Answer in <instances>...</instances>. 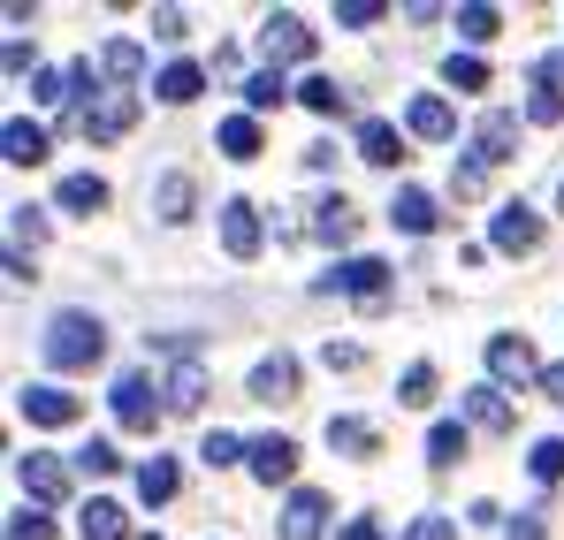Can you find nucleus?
<instances>
[{"instance_id":"nucleus-1","label":"nucleus","mask_w":564,"mask_h":540,"mask_svg":"<svg viewBox=\"0 0 564 540\" xmlns=\"http://www.w3.org/2000/svg\"><path fill=\"white\" fill-rule=\"evenodd\" d=\"M39 351H46L54 373H93L107 359V328H99L93 312H54L46 335H39Z\"/></svg>"},{"instance_id":"nucleus-2","label":"nucleus","mask_w":564,"mask_h":540,"mask_svg":"<svg viewBox=\"0 0 564 540\" xmlns=\"http://www.w3.org/2000/svg\"><path fill=\"white\" fill-rule=\"evenodd\" d=\"M161 411H169V396H161L145 373H122V381H115V427L153 434V427H161Z\"/></svg>"},{"instance_id":"nucleus-3","label":"nucleus","mask_w":564,"mask_h":540,"mask_svg":"<svg viewBox=\"0 0 564 540\" xmlns=\"http://www.w3.org/2000/svg\"><path fill=\"white\" fill-rule=\"evenodd\" d=\"M15 411H23L31 427H77V419H85V404H77L69 388H54V381H23V388H15Z\"/></svg>"},{"instance_id":"nucleus-4","label":"nucleus","mask_w":564,"mask_h":540,"mask_svg":"<svg viewBox=\"0 0 564 540\" xmlns=\"http://www.w3.org/2000/svg\"><path fill=\"white\" fill-rule=\"evenodd\" d=\"M130 130H138V91H107V99L85 107V137H93V145H115V137H130Z\"/></svg>"},{"instance_id":"nucleus-5","label":"nucleus","mask_w":564,"mask_h":540,"mask_svg":"<svg viewBox=\"0 0 564 540\" xmlns=\"http://www.w3.org/2000/svg\"><path fill=\"white\" fill-rule=\"evenodd\" d=\"M488 244H496V252H534V244H542V213H534L527 198L496 206V221H488Z\"/></svg>"},{"instance_id":"nucleus-6","label":"nucleus","mask_w":564,"mask_h":540,"mask_svg":"<svg viewBox=\"0 0 564 540\" xmlns=\"http://www.w3.org/2000/svg\"><path fill=\"white\" fill-rule=\"evenodd\" d=\"M260 46H268V62H313V31H305V15H290V8H275L268 23H260Z\"/></svg>"},{"instance_id":"nucleus-7","label":"nucleus","mask_w":564,"mask_h":540,"mask_svg":"<svg viewBox=\"0 0 564 540\" xmlns=\"http://www.w3.org/2000/svg\"><path fill=\"white\" fill-rule=\"evenodd\" d=\"M15 480H23V495H31V503H62V495H69V464H62V456H46V450L15 456Z\"/></svg>"},{"instance_id":"nucleus-8","label":"nucleus","mask_w":564,"mask_h":540,"mask_svg":"<svg viewBox=\"0 0 564 540\" xmlns=\"http://www.w3.org/2000/svg\"><path fill=\"white\" fill-rule=\"evenodd\" d=\"M321 289H344V297H367V305H381V297H389V267H381V260H344V267L321 274Z\"/></svg>"},{"instance_id":"nucleus-9","label":"nucleus","mask_w":564,"mask_h":540,"mask_svg":"<svg viewBox=\"0 0 564 540\" xmlns=\"http://www.w3.org/2000/svg\"><path fill=\"white\" fill-rule=\"evenodd\" d=\"M245 464H252L260 487H282V480L297 472V442H290V434H260V442L245 450Z\"/></svg>"},{"instance_id":"nucleus-10","label":"nucleus","mask_w":564,"mask_h":540,"mask_svg":"<svg viewBox=\"0 0 564 540\" xmlns=\"http://www.w3.org/2000/svg\"><path fill=\"white\" fill-rule=\"evenodd\" d=\"M221 244H229V260H260V206L252 198L221 206Z\"/></svg>"},{"instance_id":"nucleus-11","label":"nucleus","mask_w":564,"mask_h":540,"mask_svg":"<svg viewBox=\"0 0 564 540\" xmlns=\"http://www.w3.org/2000/svg\"><path fill=\"white\" fill-rule=\"evenodd\" d=\"M321 518H328V495H321V487H290V503H282V540H321Z\"/></svg>"},{"instance_id":"nucleus-12","label":"nucleus","mask_w":564,"mask_h":540,"mask_svg":"<svg viewBox=\"0 0 564 540\" xmlns=\"http://www.w3.org/2000/svg\"><path fill=\"white\" fill-rule=\"evenodd\" d=\"M404 130H412V137H427V145H443V137H458V114H451V99L420 91V99L404 107Z\"/></svg>"},{"instance_id":"nucleus-13","label":"nucleus","mask_w":564,"mask_h":540,"mask_svg":"<svg viewBox=\"0 0 564 540\" xmlns=\"http://www.w3.org/2000/svg\"><path fill=\"white\" fill-rule=\"evenodd\" d=\"M359 161H375V168H404V161H412V153H404V130L381 122V114H367V122H359Z\"/></svg>"},{"instance_id":"nucleus-14","label":"nucleus","mask_w":564,"mask_h":540,"mask_svg":"<svg viewBox=\"0 0 564 540\" xmlns=\"http://www.w3.org/2000/svg\"><path fill=\"white\" fill-rule=\"evenodd\" d=\"M290 396H297V359L290 351L252 365V404H290Z\"/></svg>"},{"instance_id":"nucleus-15","label":"nucleus","mask_w":564,"mask_h":540,"mask_svg":"<svg viewBox=\"0 0 564 540\" xmlns=\"http://www.w3.org/2000/svg\"><path fill=\"white\" fill-rule=\"evenodd\" d=\"M488 373H496V381H542V365H534V351H527V335H496V343H488Z\"/></svg>"},{"instance_id":"nucleus-16","label":"nucleus","mask_w":564,"mask_h":540,"mask_svg":"<svg viewBox=\"0 0 564 540\" xmlns=\"http://www.w3.org/2000/svg\"><path fill=\"white\" fill-rule=\"evenodd\" d=\"M511 145H519V114L511 107H496V114H480V137H473V153L496 168V161H511Z\"/></svg>"},{"instance_id":"nucleus-17","label":"nucleus","mask_w":564,"mask_h":540,"mask_svg":"<svg viewBox=\"0 0 564 540\" xmlns=\"http://www.w3.org/2000/svg\"><path fill=\"white\" fill-rule=\"evenodd\" d=\"M0 161H8V168H39V161H46V130L15 114V122L0 130Z\"/></svg>"},{"instance_id":"nucleus-18","label":"nucleus","mask_w":564,"mask_h":540,"mask_svg":"<svg viewBox=\"0 0 564 540\" xmlns=\"http://www.w3.org/2000/svg\"><path fill=\"white\" fill-rule=\"evenodd\" d=\"M389 221H397L404 236H435V221H443V206H435L427 190H397V198H389Z\"/></svg>"},{"instance_id":"nucleus-19","label":"nucleus","mask_w":564,"mask_h":540,"mask_svg":"<svg viewBox=\"0 0 564 540\" xmlns=\"http://www.w3.org/2000/svg\"><path fill=\"white\" fill-rule=\"evenodd\" d=\"M466 419L480 427V434H511V404H503V388H496V381L466 388Z\"/></svg>"},{"instance_id":"nucleus-20","label":"nucleus","mask_w":564,"mask_h":540,"mask_svg":"<svg viewBox=\"0 0 564 540\" xmlns=\"http://www.w3.org/2000/svg\"><path fill=\"white\" fill-rule=\"evenodd\" d=\"M99 77H107V85H138V77H145V46H138V38H107V46H99Z\"/></svg>"},{"instance_id":"nucleus-21","label":"nucleus","mask_w":564,"mask_h":540,"mask_svg":"<svg viewBox=\"0 0 564 540\" xmlns=\"http://www.w3.org/2000/svg\"><path fill=\"white\" fill-rule=\"evenodd\" d=\"M313 236H321V244H351V236H359V213H351V198H344V190L313 206Z\"/></svg>"},{"instance_id":"nucleus-22","label":"nucleus","mask_w":564,"mask_h":540,"mask_svg":"<svg viewBox=\"0 0 564 540\" xmlns=\"http://www.w3.org/2000/svg\"><path fill=\"white\" fill-rule=\"evenodd\" d=\"M161 396H169V411H198V404H206V365L176 359V373L161 381Z\"/></svg>"},{"instance_id":"nucleus-23","label":"nucleus","mask_w":564,"mask_h":540,"mask_svg":"<svg viewBox=\"0 0 564 540\" xmlns=\"http://www.w3.org/2000/svg\"><path fill=\"white\" fill-rule=\"evenodd\" d=\"M191 198H198V190H191V176H184V168H169V176L153 183V213H161L169 229H176V221H191Z\"/></svg>"},{"instance_id":"nucleus-24","label":"nucleus","mask_w":564,"mask_h":540,"mask_svg":"<svg viewBox=\"0 0 564 540\" xmlns=\"http://www.w3.org/2000/svg\"><path fill=\"white\" fill-rule=\"evenodd\" d=\"M77 533H85V540H130V518H122V503L93 495V503H85V518H77Z\"/></svg>"},{"instance_id":"nucleus-25","label":"nucleus","mask_w":564,"mask_h":540,"mask_svg":"<svg viewBox=\"0 0 564 540\" xmlns=\"http://www.w3.org/2000/svg\"><path fill=\"white\" fill-rule=\"evenodd\" d=\"M153 91H161L169 107H191V99L206 91V69H198V62H169V69L153 77Z\"/></svg>"},{"instance_id":"nucleus-26","label":"nucleus","mask_w":564,"mask_h":540,"mask_svg":"<svg viewBox=\"0 0 564 540\" xmlns=\"http://www.w3.org/2000/svg\"><path fill=\"white\" fill-rule=\"evenodd\" d=\"M297 99H305V107H313L321 122H336V114H351V91L336 85V77H305V85H297Z\"/></svg>"},{"instance_id":"nucleus-27","label":"nucleus","mask_w":564,"mask_h":540,"mask_svg":"<svg viewBox=\"0 0 564 540\" xmlns=\"http://www.w3.org/2000/svg\"><path fill=\"white\" fill-rule=\"evenodd\" d=\"M451 23H458V38H466V46H488V38H496V31H503V15H496V8H488V0H466V8H458V15H451Z\"/></svg>"},{"instance_id":"nucleus-28","label":"nucleus","mask_w":564,"mask_h":540,"mask_svg":"<svg viewBox=\"0 0 564 540\" xmlns=\"http://www.w3.org/2000/svg\"><path fill=\"white\" fill-rule=\"evenodd\" d=\"M328 450H344V456H375V450H381V434L367 427V419H328Z\"/></svg>"},{"instance_id":"nucleus-29","label":"nucleus","mask_w":564,"mask_h":540,"mask_svg":"<svg viewBox=\"0 0 564 540\" xmlns=\"http://www.w3.org/2000/svg\"><path fill=\"white\" fill-rule=\"evenodd\" d=\"M458 456H466V427H458V419H435V427H427V464L451 472Z\"/></svg>"},{"instance_id":"nucleus-30","label":"nucleus","mask_w":564,"mask_h":540,"mask_svg":"<svg viewBox=\"0 0 564 540\" xmlns=\"http://www.w3.org/2000/svg\"><path fill=\"white\" fill-rule=\"evenodd\" d=\"M221 153H229V161H260V122H252V114H229V122H221Z\"/></svg>"},{"instance_id":"nucleus-31","label":"nucleus","mask_w":564,"mask_h":540,"mask_svg":"<svg viewBox=\"0 0 564 540\" xmlns=\"http://www.w3.org/2000/svg\"><path fill=\"white\" fill-rule=\"evenodd\" d=\"M138 495H145V503H169V495H176V456H145V464H138Z\"/></svg>"},{"instance_id":"nucleus-32","label":"nucleus","mask_w":564,"mask_h":540,"mask_svg":"<svg viewBox=\"0 0 564 540\" xmlns=\"http://www.w3.org/2000/svg\"><path fill=\"white\" fill-rule=\"evenodd\" d=\"M54 198H62L69 213H99V206H107V183H99V176H62Z\"/></svg>"},{"instance_id":"nucleus-33","label":"nucleus","mask_w":564,"mask_h":540,"mask_svg":"<svg viewBox=\"0 0 564 540\" xmlns=\"http://www.w3.org/2000/svg\"><path fill=\"white\" fill-rule=\"evenodd\" d=\"M282 99H290L282 69H252V77H245V107H252V114H268V107H282Z\"/></svg>"},{"instance_id":"nucleus-34","label":"nucleus","mask_w":564,"mask_h":540,"mask_svg":"<svg viewBox=\"0 0 564 540\" xmlns=\"http://www.w3.org/2000/svg\"><path fill=\"white\" fill-rule=\"evenodd\" d=\"M397 404H412V411H420V404H435V365H427V359L404 365V381H397Z\"/></svg>"},{"instance_id":"nucleus-35","label":"nucleus","mask_w":564,"mask_h":540,"mask_svg":"<svg viewBox=\"0 0 564 540\" xmlns=\"http://www.w3.org/2000/svg\"><path fill=\"white\" fill-rule=\"evenodd\" d=\"M443 77H451V91H488V62L480 54H451Z\"/></svg>"},{"instance_id":"nucleus-36","label":"nucleus","mask_w":564,"mask_h":540,"mask_svg":"<svg viewBox=\"0 0 564 540\" xmlns=\"http://www.w3.org/2000/svg\"><path fill=\"white\" fill-rule=\"evenodd\" d=\"M527 472H534L542 487H557V480H564V442H557V434H550V442H534V456H527Z\"/></svg>"},{"instance_id":"nucleus-37","label":"nucleus","mask_w":564,"mask_h":540,"mask_svg":"<svg viewBox=\"0 0 564 540\" xmlns=\"http://www.w3.org/2000/svg\"><path fill=\"white\" fill-rule=\"evenodd\" d=\"M8 236H15V252L39 244V236H46V213H39V206H8Z\"/></svg>"},{"instance_id":"nucleus-38","label":"nucleus","mask_w":564,"mask_h":540,"mask_svg":"<svg viewBox=\"0 0 564 540\" xmlns=\"http://www.w3.org/2000/svg\"><path fill=\"white\" fill-rule=\"evenodd\" d=\"M527 122H564V91L534 77V91H527Z\"/></svg>"},{"instance_id":"nucleus-39","label":"nucleus","mask_w":564,"mask_h":540,"mask_svg":"<svg viewBox=\"0 0 564 540\" xmlns=\"http://www.w3.org/2000/svg\"><path fill=\"white\" fill-rule=\"evenodd\" d=\"M451 190H458V198H480V190H488V161H480V153H466V161L451 168Z\"/></svg>"},{"instance_id":"nucleus-40","label":"nucleus","mask_w":564,"mask_h":540,"mask_svg":"<svg viewBox=\"0 0 564 540\" xmlns=\"http://www.w3.org/2000/svg\"><path fill=\"white\" fill-rule=\"evenodd\" d=\"M381 15H389L381 0H344V8H336V23H344V31H375Z\"/></svg>"},{"instance_id":"nucleus-41","label":"nucleus","mask_w":564,"mask_h":540,"mask_svg":"<svg viewBox=\"0 0 564 540\" xmlns=\"http://www.w3.org/2000/svg\"><path fill=\"white\" fill-rule=\"evenodd\" d=\"M77 472H122V450H115V442H85V450H77Z\"/></svg>"},{"instance_id":"nucleus-42","label":"nucleus","mask_w":564,"mask_h":540,"mask_svg":"<svg viewBox=\"0 0 564 540\" xmlns=\"http://www.w3.org/2000/svg\"><path fill=\"white\" fill-rule=\"evenodd\" d=\"M245 450H252V442H237V434H206V442H198V456H206L214 472H221V464H237Z\"/></svg>"},{"instance_id":"nucleus-43","label":"nucleus","mask_w":564,"mask_h":540,"mask_svg":"<svg viewBox=\"0 0 564 540\" xmlns=\"http://www.w3.org/2000/svg\"><path fill=\"white\" fill-rule=\"evenodd\" d=\"M8 540H54V526H46L39 510H15V518H8Z\"/></svg>"},{"instance_id":"nucleus-44","label":"nucleus","mask_w":564,"mask_h":540,"mask_svg":"<svg viewBox=\"0 0 564 540\" xmlns=\"http://www.w3.org/2000/svg\"><path fill=\"white\" fill-rule=\"evenodd\" d=\"M404 540H458V526H451V518H435V510H427V518H412V526H404Z\"/></svg>"},{"instance_id":"nucleus-45","label":"nucleus","mask_w":564,"mask_h":540,"mask_svg":"<svg viewBox=\"0 0 564 540\" xmlns=\"http://www.w3.org/2000/svg\"><path fill=\"white\" fill-rule=\"evenodd\" d=\"M153 38L176 46V38H184V8H153Z\"/></svg>"},{"instance_id":"nucleus-46","label":"nucleus","mask_w":564,"mask_h":540,"mask_svg":"<svg viewBox=\"0 0 564 540\" xmlns=\"http://www.w3.org/2000/svg\"><path fill=\"white\" fill-rule=\"evenodd\" d=\"M321 359H328V373H351V365H359V343H328Z\"/></svg>"},{"instance_id":"nucleus-47","label":"nucleus","mask_w":564,"mask_h":540,"mask_svg":"<svg viewBox=\"0 0 564 540\" xmlns=\"http://www.w3.org/2000/svg\"><path fill=\"white\" fill-rule=\"evenodd\" d=\"M534 388H542V396L564 411V365H542V381H534Z\"/></svg>"},{"instance_id":"nucleus-48","label":"nucleus","mask_w":564,"mask_h":540,"mask_svg":"<svg viewBox=\"0 0 564 540\" xmlns=\"http://www.w3.org/2000/svg\"><path fill=\"white\" fill-rule=\"evenodd\" d=\"M534 77H542V85H557V91H564V46H557V54H542V62H534Z\"/></svg>"},{"instance_id":"nucleus-49","label":"nucleus","mask_w":564,"mask_h":540,"mask_svg":"<svg viewBox=\"0 0 564 540\" xmlns=\"http://www.w3.org/2000/svg\"><path fill=\"white\" fill-rule=\"evenodd\" d=\"M503 540H550V533H542L534 518H519V526H503Z\"/></svg>"},{"instance_id":"nucleus-50","label":"nucleus","mask_w":564,"mask_h":540,"mask_svg":"<svg viewBox=\"0 0 564 540\" xmlns=\"http://www.w3.org/2000/svg\"><path fill=\"white\" fill-rule=\"evenodd\" d=\"M344 540H381V526H375V518H351V526H344Z\"/></svg>"},{"instance_id":"nucleus-51","label":"nucleus","mask_w":564,"mask_h":540,"mask_svg":"<svg viewBox=\"0 0 564 540\" xmlns=\"http://www.w3.org/2000/svg\"><path fill=\"white\" fill-rule=\"evenodd\" d=\"M557 206H564V183H557Z\"/></svg>"}]
</instances>
